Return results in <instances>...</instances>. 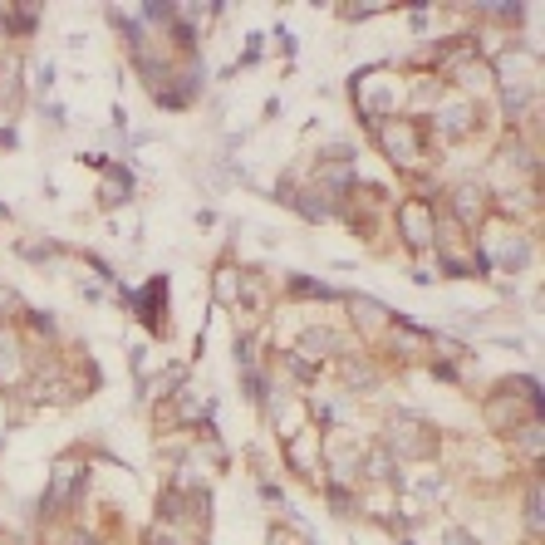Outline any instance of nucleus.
<instances>
[{"mask_svg":"<svg viewBox=\"0 0 545 545\" xmlns=\"http://www.w3.org/2000/svg\"><path fill=\"white\" fill-rule=\"evenodd\" d=\"M241 295V276L236 270H216V300H236Z\"/></svg>","mask_w":545,"mask_h":545,"instance_id":"nucleus-18","label":"nucleus"},{"mask_svg":"<svg viewBox=\"0 0 545 545\" xmlns=\"http://www.w3.org/2000/svg\"><path fill=\"white\" fill-rule=\"evenodd\" d=\"M5 216H11V212H5V206H0V222H5Z\"/></svg>","mask_w":545,"mask_h":545,"instance_id":"nucleus-26","label":"nucleus"},{"mask_svg":"<svg viewBox=\"0 0 545 545\" xmlns=\"http://www.w3.org/2000/svg\"><path fill=\"white\" fill-rule=\"evenodd\" d=\"M438 133H442V138H467V133H471V113H467V108H457V104L438 108Z\"/></svg>","mask_w":545,"mask_h":545,"instance_id":"nucleus-13","label":"nucleus"},{"mask_svg":"<svg viewBox=\"0 0 545 545\" xmlns=\"http://www.w3.org/2000/svg\"><path fill=\"white\" fill-rule=\"evenodd\" d=\"M526 521H531V531L541 535V487L531 492V502H526Z\"/></svg>","mask_w":545,"mask_h":545,"instance_id":"nucleus-20","label":"nucleus"},{"mask_svg":"<svg viewBox=\"0 0 545 545\" xmlns=\"http://www.w3.org/2000/svg\"><path fill=\"white\" fill-rule=\"evenodd\" d=\"M448 79H452L457 89H471V94H481V89L492 84V65H487V59H477V54H457V59L448 65Z\"/></svg>","mask_w":545,"mask_h":545,"instance_id":"nucleus-6","label":"nucleus"},{"mask_svg":"<svg viewBox=\"0 0 545 545\" xmlns=\"http://www.w3.org/2000/svg\"><path fill=\"white\" fill-rule=\"evenodd\" d=\"M74 545H98V541H94V535H79V541H74Z\"/></svg>","mask_w":545,"mask_h":545,"instance_id":"nucleus-25","label":"nucleus"},{"mask_svg":"<svg viewBox=\"0 0 545 545\" xmlns=\"http://www.w3.org/2000/svg\"><path fill=\"white\" fill-rule=\"evenodd\" d=\"M378 143H384L388 158H398V162H413L417 152H423V133H417L413 118H388V123H378Z\"/></svg>","mask_w":545,"mask_h":545,"instance_id":"nucleus-3","label":"nucleus"},{"mask_svg":"<svg viewBox=\"0 0 545 545\" xmlns=\"http://www.w3.org/2000/svg\"><path fill=\"white\" fill-rule=\"evenodd\" d=\"M148 545H177V541H167V535H152V541Z\"/></svg>","mask_w":545,"mask_h":545,"instance_id":"nucleus-24","label":"nucleus"},{"mask_svg":"<svg viewBox=\"0 0 545 545\" xmlns=\"http://www.w3.org/2000/svg\"><path fill=\"white\" fill-rule=\"evenodd\" d=\"M79 481H84V462H79V457H59V462H54V477H50V492H44L40 511H59L65 502H74Z\"/></svg>","mask_w":545,"mask_h":545,"instance_id":"nucleus-4","label":"nucleus"},{"mask_svg":"<svg viewBox=\"0 0 545 545\" xmlns=\"http://www.w3.org/2000/svg\"><path fill=\"white\" fill-rule=\"evenodd\" d=\"M11 384H20V349L5 339L0 344V388H11Z\"/></svg>","mask_w":545,"mask_h":545,"instance_id":"nucleus-15","label":"nucleus"},{"mask_svg":"<svg viewBox=\"0 0 545 545\" xmlns=\"http://www.w3.org/2000/svg\"><path fill=\"white\" fill-rule=\"evenodd\" d=\"M128 305L133 310L143 315V324H148V330H162V305H167V280H148V285L143 290H133L128 295Z\"/></svg>","mask_w":545,"mask_h":545,"instance_id":"nucleus-5","label":"nucleus"},{"mask_svg":"<svg viewBox=\"0 0 545 545\" xmlns=\"http://www.w3.org/2000/svg\"><path fill=\"white\" fill-rule=\"evenodd\" d=\"M398 226H403V241L413 251H423L438 236V216H432V202L428 197H408L403 206H398Z\"/></svg>","mask_w":545,"mask_h":545,"instance_id":"nucleus-2","label":"nucleus"},{"mask_svg":"<svg viewBox=\"0 0 545 545\" xmlns=\"http://www.w3.org/2000/svg\"><path fill=\"white\" fill-rule=\"evenodd\" d=\"M0 315H5V310H0Z\"/></svg>","mask_w":545,"mask_h":545,"instance_id":"nucleus-27","label":"nucleus"},{"mask_svg":"<svg viewBox=\"0 0 545 545\" xmlns=\"http://www.w3.org/2000/svg\"><path fill=\"white\" fill-rule=\"evenodd\" d=\"M432 442H438V438H432V428H428V423H417V417H393V423H388V457H428V452H432Z\"/></svg>","mask_w":545,"mask_h":545,"instance_id":"nucleus-1","label":"nucleus"},{"mask_svg":"<svg viewBox=\"0 0 545 545\" xmlns=\"http://www.w3.org/2000/svg\"><path fill=\"white\" fill-rule=\"evenodd\" d=\"M448 545H477V535H467V531H448Z\"/></svg>","mask_w":545,"mask_h":545,"instance_id":"nucleus-22","label":"nucleus"},{"mask_svg":"<svg viewBox=\"0 0 545 545\" xmlns=\"http://www.w3.org/2000/svg\"><path fill=\"white\" fill-rule=\"evenodd\" d=\"M285 457H290V467L295 471H305L310 477L315 471V428H295L285 438Z\"/></svg>","mask_w":545,"mask_h":545,"instance_id":"nucleus-8","label":"nucleus"},{"mask_svg":"<svg viewBox=\"0 0 545 545\" xmlns=\"http://www.w3.org/2000/svg\"><path fill=\"white\" fill-rule=\"evenodd\" d=\"M349 315H354V324H359L363 334H384L388 324H393V310H384V305L369 300V295H354L349 300Z\"/></svg>","mask_w":545,"mask_h":545,"instance_id":"nucleus-7","label":"nucleus"},{"mask_svg":"<svg viewBox=\"0 0 545 545\" xmlns=\"http://www.w3.org/2000/svg\"><path fill=\"white\" fill-rule=\"evenodd\" d=\"M20 256H25V261H50V256H54V246H50V241H25Z\"/></svg>","mask_w":545,"mask_h":545,"instance_id":"nucleus-19","label":"nucleus"},{"mask_svg":"<svg viewBox=\"0 0 545 545\" xmlns=\"http://www.w3.org/2000/svg\"><path fill=\"white\" fill-rule=\"evenodd\" d=\"M270 545H300V541H290V535H270Z\"/></svg>","mask_w":545,"mask_h":545,"instance_id":"nucleus-23","label":"nucleus"},{"mask_svg":"<svg viewBox=\"0 0 545 545\" xmlns=\"http://www.w3.org/2000/svg\"><path fill=\"white\" fill-rule=\"evenodd\" d=\"M30 330H44V334H50V330H54V320H50V315H40V310H35V315H30Z\"/></svg>","mask_w":545,"mask_h":545,"instance_id":"nucleus-21","label":"nucleus"},{"mask_svg":"<svg viewBox=\"0 0 545 545\" xmlns=\"http://www.w3.org/2000/svg\"><path fill=\"white\" fill-rule=\"evenodd\" d=\"M98 197H104L108 206H113V202H128V197H133V172L128 167H113L104 177V187H98Z\"/></svg>","mask_w":545,"mask_h":545,"instance_id":"nucleus-11","label":"nucleus"},{"mask_svg":"<svg viewBox=\"0 0 545 545\" xmlns=\"http://www.w3.org/2000/svg\"><path fill=\"white\" fill-rule=\"evenodd\" d=\"M339 349V334L334 330H305L300 334V359H320V354Z\"/></svg>","mask_w":545,"mask_h":545,"instance_id":"nucleus-12","label":"nucleus"},{"mask_svg":"<svg viewBox=\"0 0 545 545\" xmlns=\"http://www.w3.org/2000/svg\"><path fill=\"white\" fill-rule=\"evenodd\" d=\"M487 423H492V428H511L516 432V398L511 393H496L492 403H487Z\"/></svg>","mask_w":545,"mask_h":545,"instance_id":"nucleus-14","label":"nucleus"},{"mask_svg":"<svg viewBox=\"0 0 545 545\" xmlns=\"http://www.w3.org/2000/svg\"><path fill=\"white\" fill-rule=\"evenodd\" d=\"M363 467H369V477H374V481H393V457H388L384 448L369 452V462H363Z\"/></svg>","mask_w":545,"mask_h":545,"instance_id":"nucleus-17","label":"nucleus"},{"mask_svg":"<svg viewBox=\"0 0 545 545\" xmlns=\"http://www.w3.org/2000/svg\"><path fill=\"white\" fill-rule=\"evenodd\" d=\"M452 206H457V222H481V212H487V192H481L477 182H462L457 192H452Z\"/></svg>","mask_w":545,"mask_h":545,"instance_id":"nucleus-10","label":"nucleus"},{"mask_svg":"<svg viewBox=\"0 0 545 545\" xmlns=\"http://www.w3.org/2000/svg\"><path fill=\"white\" fill-rule=\"evenodd\" d=\"M526 261H531V241H526L521 231H506L502 246H496V266L516 276V270H526Z\"/></svg>","mask_w":545,"mask_h":545,"instance_id":"nucleus-9","label":"nucleus"},{"mask_svg":"<svg viewBox=\"0 0 545 545\" xmlns=\"http://www.w3.org/2000/svg\"><path fill=\"white\" fill-rule=\"evenodd\" d=\"M521 452H526L531 462H541V417L521 423Z\"/></svg>","mask_w":545,"mask_h":545,"instance_id":"nucleus-16","label":"nucleus"}]
</instances>
